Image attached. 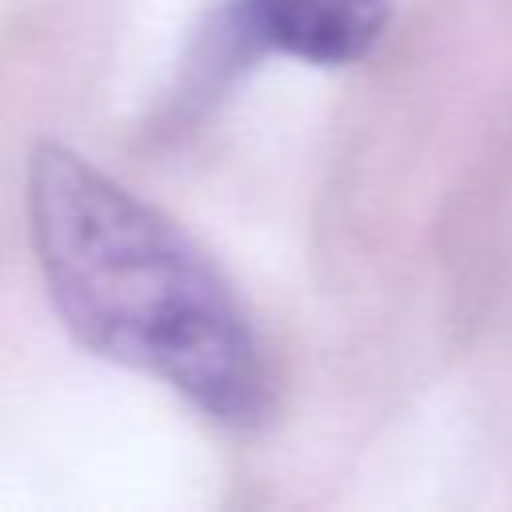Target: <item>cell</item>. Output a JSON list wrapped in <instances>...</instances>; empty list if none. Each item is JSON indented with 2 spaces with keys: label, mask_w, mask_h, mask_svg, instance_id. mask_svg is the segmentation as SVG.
I'll use <instances>...</instances> for the list:
<instances>
[{
  "label": "cell",
  "mask_w": 512,
  "mask_h": 512,
  "mask_svg": "<svg viewBox=\"0 0 512 512\" xmlns=\"http://www.w3.org/2000/svg\"><path fill=\"white\" fill-rule=\"evenodd\" d=\"M24 200L48 300L80 348L160 376L216 424L268 412L252 324L180 224L52 140L28 156Z\"/></svg>",
  "instance_id": "1"
},
{
  "label": "cell",
  "mask_w": 512,
  "mask_h": 512,
  "mask_svg": "<svg viewBox=\"0 0 512 512\" xmlns=\"http://www.w3.org/2000/svg\"><path fill=\"white\" fill-rule=\"evenodd\" d=\"M388 16L392 0H220L188 40L176 100L204 108L264 56L356 64L380 44Z\"/></svg>",
  "instance_id": "2"
}]
</instances>
